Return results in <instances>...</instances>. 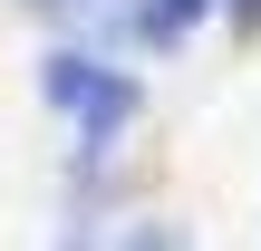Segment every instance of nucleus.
I'll return each instance as SVG.
<instances>
[{
	"label": "nucleus",
	"instance_id": "1",
	"mask_svg": "<svg viewBox=\"0 0 261 251\" xmlns=\"http://www.w3.org/2000/svg\"><path fill=\"white\" fill-rule=\"evenodd\" d=\"M39 87H48V106H68V116H77V145H87V164H107V155H116V135H126V116L145 106V87H136L126 68L87 58V48H58Z\"/></svg>",
	"mask_w": 261,
	"mask_h": 251
},
{
	"label": "nucleus",
	"instance_id": "2",
	"mask_svg": "<svg viewBox=\"0 0 261 251\" xmlns=\"http://www.w3.org/2000/svg\"><path fill=\"white\" fill-rule=\"evenodd\" d=\"M203 10H213V0H145V10H136V39H145V48H174V39H194Z\"/></svg>",
	"mask_w": 261,
	"mask_h": 251
},
{
	"label": "nucleus",
	"instance_id": "3",
	"mask_svg": "<svg viewBox=\"0 0 261 251\" xmlns=\"http://www.w3.org/2000/svg\"><path fill=\"white\" fill-rule=\"evenodd\" d=\"M126 251H194V242H184L174 222H136V232H126Z\"/></svg>",
	"mask_w": 261,
	"mask_h": 251
},
{
	"label": "nucleus",
	"instance_id": "4",
	"mask_svg": "<svg viewBox=\"0 0 261 251\" xmlns=\"http://www.w3.org/2000/svg\"><path fill=\"white\" fill-rule=\"evenodd\" d=\"M223 10H232V39H252V29H261V0H223Z\"/></svg>",
	"mask_w": 261,
	"mask_h": 251
}]
</instances>
